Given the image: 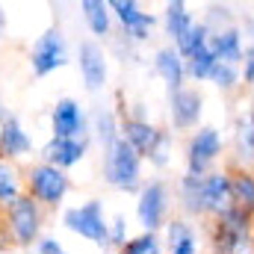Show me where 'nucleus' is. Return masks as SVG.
Returning a JSON list of instances; mask_svg holds the SVG:
<instances>
[{
	"mask_svg": "<svg viewBox=\"0 0 254 254\" xmlns=\"http://www.w3.org/2000/svg\"><path fill=\"white\" fill-rule=\"evenodd\" d=\"M178 207L184 213V219H201L204 210H201V178H192V175H181L178 178Z\"/></svg>",
	"mask_w": 254,
	"mask_h": 254,
	"instance_id": "24",
	"label": "nucleus"
},
{
	"mask_svg": "<svg viewBox=\"0 0 254 254\" xmlns=\"http://www.w3.org/2000/svg\"><path fill=\"white\" fill-rule=\"evenodd\" d=\"M51 136L54 139H89V110L77 98L63 95L51 110Z\"/></svg>",
	"mask_w": 254,
	"mask_h": 254,
	"instance_id": "11",
	"label": "nucleus"
},
{
	"mask_svg": "<svg viewBox=\"0 0 254 254\" xmlns=\"http://www.w3.org/2000/svg\"><path fill=\"white\" fill-rule=\"evenodd\" d=\"M89 139L101 148V154L122 139V119L113 107L101 104V107L89 110Z\"/></svg>",
	"mask_w": 254,
	"mask_h": 254,
	"instance_id": "17",
	"label": "nucleus"
},
{
	"mask_svg": "<svg viewBox=\"0 0 254 254\" xmlns=\"http://www.w3.org/2000/svg\"><path fill=\"white\" fill-rule=\"evenodd\" d=\"M89 148H92V139H54L51 136L39 148V163H48L54 169L68 172V169H74L86 160Z\"/></svg>",
	"mask_w": 254,
	"mask_h": 254,
	"instance_id": "14",
	"label": "nucleus"
},
{
	"mask_svg": "<svg viewBox=\"0 0 254 254\" xmlns=\"http://www.w3.org/2000/svg\"><path fill=\"white\" fill-rule=\"evenodd\" d=\"M6 116H9V107H6V104H3V98H0V122H3Z\"/></svg>",
	"mask_w": 254,
	"mask_h": 254,
	"instance_id": "38",
	"label": "nucleus"
},
{
	"mask_svg": "<svg viewBox=\"0 0 254 254\" xmlns=\"http://www.w3.org/2000/svg\"><path fill=\"white\" fill-rule=\"evenodd\" d=\"M24 190L33 201L42 207H63L68 192H71V178L63 169H54L48 163H30L24 169Z\"/></svg>",
	"mask_w": 254,
	"mask_h": 254,
	"instance_id": "6",
	"label": "nucleus"
},
{
	"mask_svg": "<svg viewBox=\"0 0 254 254\" xmlns=\"http://www.w3.org/2000/svg\"><path fill=\"white\" fill-rule=\"evenodd\" d=\"M213 254H254V216L231 207L210 225Z\"/></svg>",
	"mask_w": 254,
	"mask_h": 254,
	"instance_id": "3",
	"label": "nucleus"
},
{
	"mask_svg": "<svg viewBox=\"0 0 254 254\" xmlns=\"http://www.w3.org/2000/svg\"><path fill=\"white\" fill-rule=\"evenodd\" d=\"M210 83H213L219 92L231 95V92H237V89L243 86V74H240V68H237V65L219 63L216 68H213V74H210Z\"/></svg>",
	"mask_w": 254,
	"mask_h": 254,
	"instance_id": "31",
	"label": "nucleus"
},
{
	"mask_svg": "<svg viewBox=\"0 0 254 254\" xmlns=\"http://www.w3.org/2000/svg\"><path fill=\"white\" fill-rule=\"evenodd\" d=\"M231 201L254 216V169H231Z\"/></svg>",
	"mask_w": 254,
	"mask_h": 254,
	"instance_id": "25",
	"label": "nucleus"
},
{
	"mask_svg": "<svg viewBox=\"0 0 254 254\" xmlns=\"http://www.w3.org/2000/svg\"><path fill=\"white\" fill-rule=\"evenodd\" d=\"M216 65H219V60L210 51V45L201 48L198 54H192L187 60V80H192V83H210V74H213Z\"/></svg>",
	"mask_w": 254,
	"mask_h": 254,
	"instance_id": "27",
	"label": "nucleus"
},
{
	"mask_svg": "<svg viewBox=\"0 0 254 254\" xmlns=\"http://www.w3.org/2000/svg\"><path fill=\"white\" fill-rule=\"evenodd\" d=\"M68 63H71V51H68V39L60 27H48L30 45V71L39 80L63 71Z\"/></svg>",
	"mask_w": 254,
	"mask_h": 254,
	"instance_id": "8",
	"label": "nucleus"
},
{
	"mask_svg": "<svg viewBox=\"0 0 254 254\" xmlns=\"http://www.w3.org/2000/svg\"><path fill=\"white\" fill-rule=\"evenodd\" d=\"M163 231H166V234H163V243H166V249H169V246L181 243L184 237L195 234V225H192L190 219H184V216H175V219H169V225H166Z\"/></svg>",
	"mask_w": 254,
	"mask_h": 254,
	"instance_id": "32",
	"label": "nucleus"
},
{
	"mask_svg": "<svg viewBox=\"0 0 254 254\" xmlns=\"http://www.w3.org/2000/svg\"><path fill=\"white\" fill-rule=\"evenodd\" d=\"M207 45H210V30H207V24L198 18L190 30H187L175 45H172V48H175L184 60H190L192 54H198V51H201V48H207Z\"/></svg>",
	"mask_w": 254,
	"mask_h": 254,
	"instance_id": "26",
	"label": "nucleus"
},
{
	"mask_svg": "<svg viewBox=\"0 0 254 254\" xmlns=\"http://www.w3.org/2000/svg\"><path fill=\"white\" fill-rule=\"evenodd\" d=\"M80 18L86 24V30L92 33L95 42H110L113 39V30H116V21H113V12H110V3L107 0H80Z\"/></svg>",
	"mask_w": 254,
	"mask_h": 254,
	"instance_id": "18",
	"label": "nucleus"
},
{
	"mask_svg": "<svg viewBox=\"0 0 254 254\" xmlns=\"http://www.w3.org/2000/svg\"><path fill=\"white\" fill-rule=\"evenodd\" d=\"M198 18L190 12V6L184 3V0H169L166 6H163V18H160V27H163V33H166V39H169V45H175L187 30H190L192 24H195Z\"/></svg>",
	"mask_w": 254,
	"mask_h": 254,
	"instance_id": "22",
	"label": "nucleus"
},
{
	"mask_svg": "<svg viewBox=\"0 0 254 254\" xmlns=\"http://www.w3.org/2000/svg\"><path fill=\"white\" fill-rule=\"evenodd\" d=\"M172 154H175V133L160 127L157 142H154V148L148 151L145 163H151L154 169H169V166H172Z\"/></svg>",
	"mask_w": 254,
	"mask_h": 254,
	"instance_id": "29",
	"label": "nucleus"
},
{
	"mask_svg": "<svg viewBox=\"0 0 254 254\" xmlns=\"http://www.w3.org/2000/svg\"><path fill=\"white\" fill-rule=\"evenodd\" d=\"M60 222L68 234L98 246L101 252H110V219H107V207L101 198H89V201L63 207Z\"/></svg>",
	"mask_w": 254,
	"mask_h": 254,
	"instance_id": "2",
	"label": "nucleus"
},
{
	"mask_svg": "<svg viewBox=\"0 0 254 254\" xmlns=\"http://www.w3.org/2000/svg\"><path fill=\"white\" fill-rule=\"evenodd\" d=\"M201 21L207 24L210 33H219L225 27H234L237 24V15H234V6H228V3H210L207 12L201 15Z\"/></svg>",
	"mask_w": 254,
	"mask_h": 254,
	"instance_id": "30",
	"label": "nucleus"
},
{
	"mask_svg": "<svg viewBox=\"0 0 254 254\" xmlns=\"http://www.w3.org/2000/svg\"><path fill=\"white\" fill-rule=\"evenodd\" d=\"M172 213V190L163 178H151L136 192V225L145 234H160L169 225Z\"/></svg>",
	"mask_w": 254,
	"mask_h": 254,
	"instance_id": "7",
	"label": "nucleus"
},
{
	"mask_svg": "<svg viewBox=\"0 0 254 254\" xmlns=\"http://www.w3.org/2000/svg\"><path fill=\"white\" fill-rule=\"evenodd\" d=\"M252 95H254V83H252Z\"/></svg>",
	"mask_w": 254,
	"mask_h": 254,
	"instance_id": "39",
	"label": "nucleus"
},
{
	"mask_svg": "<svg viewBox=\"0 0 254 254\" xmlns=\"http://www.w3.org/2000/svg\"><path fill=\"white\" fill-rule=\"evenodd\" d=\"M240 74H243V83L252 89V83H254V48H246V57H243V65H240Z\"/></svg>",
	"mask_w": 254,
	"mask_h": 254,
	"instance_id": "36",
	"label": "nucleus"
},
{
	"mask_svg": "<svg viewBox=\"0 0 254 254\" xmlns=\"http://www.w3.org/2000/svg\"><path fill=\"white\" fill-rule=\"evenodd\" d=\"M3 33H6V9L0 6V39H3Z\"/></svg>",
	"mask_w": 254,
	"mask_h": 254,
	"instance_id": "37",
	"label": "nucleus"
},
{
	"mask_svg": "<svg viewBox=\"0 0 254 254\" xmlns=\"http://www.w3.org/2000/svg\"><path fill=\"white\" fill-rule=\"evenodd\" d=\"M204 116V95L192 86H184L169 95V125L172 133H192L201 127Z\"/></svg>",
	"mask_w": 254,
	"mask_h": 254,
	"instance_id": "12",
	"label": "nucleus"
},
{
	"mask_svg": "<svg viewBox=\"0 0 254 254\" xmlns=\"http://www.w3.org/2000/svg\"><path fill=\"white\" fill-rule=\"evenodd\" d=\"M77 68H80V80H83V89L98 95L107 89L110 83V54L104 51L101 42L95 39H83L77 45Z\"/></svg>",
	"mask_w": 254,
	"mask_h": 254,
	"instance_id": "10",
	"label": "nucleus"
},
{
	"mask_svg": "<svg viewBox=\"0 0 254 254\" xmlns=\"http://www.w3.org/2000/svg\"><path fill=\"white\" fill-rule=\"evenodd\" d=\"M234 169H254V107H246L234 125Z\"/></svg>",
	"mask_w": 254,
	"mask_h": 254,
	"instance_id": "19",
	"label": "nucleus"
},
{
	"mask_svg": "<svg viewBox=\"0 0 254 254\" xmlns=\"http://www.w3.org/2000/svg\"><path fill=\"white\" fill-rule=\"evenodd\" d=\"M36 145H33V136L27 133L24 122L9 113L3 122H0V160H9V163H21L27 157H33Z\"/></svg>",
	"mask_w": 254,
	"mask_h": 254,
	"instance_id": "15",
	"label": "nucleus"
},
{
	"mask_svg": "<svg viewBox=\"0 0 254 254\" xmlns=\"http://www.w3.org/2000/svg\"><path fill=\"white\" fill-rule=\"evenodd\" d=\"M130 240V231H127V216H113L110 219V252H119Z\"/></svg>",
	"mask_w": 254,
	"mask_h": 254,
	"instance_id": "33",
	"label": "nucleus"
},
{
	"mask_svg": "<svg viewBox=\"0 0 254 254\" xmlns=\"http://www.w3.org/2000/svg\"><path fill=\"white\" fill-rule=\"evenodd\" d=\"M0 254H3V249H0Z\"/></svg>",
	"mask_w": 254,
	"mask_h": 254,
	"instance_id": "40",
	"label": "nucleus"
},
{
	"mask_svg": "<svg viewBox=\"0 0 254 254\" xmlns=\"http://www.w3.org/2000/svg\"><path fill=\"white\" fill-rule=\"evenodd\" d=\"M27 254H71V252L65 249L54 234H45V237H42V240H39V243H36Z\"/></svg>",
	"mask_w": 254,
	"mask_h": 254,
	"instance_id": "34",
	"label": "nucleus"
},
{
	"mask_svg": "<svg viewBox=\"0 0 254 254\" xmlns=\"http://www.w3.org/2000/svg\"><path fill=\"white\" fill-rule=\"evenodd\" d=\"M142 166L145 160L127 145L125 139H119L113 148H107L101 154V169H104V184L116 192H127L136 195L142 190Z\"/></svg>",
	"mask_w": 254,
	"mask_h": 254,
	"instance_id": "4",
	"label": "nucleus"
},
{
	"mask_svg": "<svg viewBox=\"0 0 254 254\" xmlns=\"http://www.w3.org/2000/svg\"><path fill=\"white\" fill-rule=\"evenodd\" d=\"M201 252V243H198V231L190 234V237H184L181 243H175V246H169L166 254H198Z\"/></svg>",
	"mask_w": 254,
	"mask_h": 254,
	"instance_id": "35",
	"label": "nucleus"
},
{
	"mask_svg": "<svg viewBox=\"0 0 254 254\" xmlns=\"http://www.w3.org/2000/svg\"><path fill=\"white\" fill-rule=\"evenodd\" d=\"M231 207V169H213L201 178V210L207 219H219Z\"/></svg>",
	"mask_w": 254,
	"mask_h": 254,
	"instance_id": "13",
	"label": "nucleus"
},
{
	"mask_svg": "<svg viewBox=\"0 0 254 254\" xmlns=\"http://www.w3.org/2000/svg\"><path fill=\"white\" fill-rule=\"evenodd\" d=\"M3 234L15 249L30 252L45 237V207L24 192L15 204L3 210Z\"/></svg>",
	"mask_w": 254,
	"mask_h": 254,
	"instance_id": "1",
	"label": "nucleus"
},
{
	"mask_svg": "<svg viewBox=\"0 0 254 254\" xmlns=\"http://www.w3.org/2000/svg\"><path fill=\"white\" fill-rule=\"evenodd\" d=\"M210 51L216 54V60L225 65H243L246 57V45H243V33H240V24L234 27H225L219 33H210Z\"/></svg>",
	"mask_w": 254,
	"mask_h": 254,
	"instance_id": "20",
	"label": "nucleus"
},
{
	"mask_svg": "<svg viewBox=\"0 0 254 254\" xmlns=\"http://www.w3.org/2000/svg\"><path fill=\"white\" fill-rule=\"evenodd\" d=\"M24 172L18 163L0 160V210H6L9 204H15L24 195Z\"/></svg>",
	"mask_w": 254,
	"mask_h": 254,
	"instance_id": "23",
	"label": "nucleus"
},
{
	"mask_svg": "<svg viewBox=\"0 0 254 254\" xmlns=\"http://www.w3.org/2000/svg\"><path fill=\"white\" fill-rule=\"evenodd\" d=\"M151 71L163 80V86L169 89V95L187 86V60L172 45H160L151 54Z\"/></svg>",
	"mask_w": 254,
	"mask_h": 254,
	"instance_id": "16",
	"label": "nucleus"
},
{
	"mask_svg": "<svg viewBox=\"0 0 254 254\" xmlns=\"http://www.w3.org/2000/svg\"><path fill=\"white\" fill-rule=\"evenodd\" d=\"M110 12L122 30V39H127L130 45H148L154 39V30L160 27V18L145 12L133 0H110Z\"/></svg>",
	"mask_w": 254,
	"mask_h": 254,
	"instance_id": "9",
	"label": "nucleus"
},
{
	"mask_svg": "<svg viewBox=\"0 0 254 254\" xmlns=\"http://www.w3.org/2000/svg\"><path fill=\"white\" fill-rule=\"evenodd\" d=\"M116 254H166V243H163L160 234H145V231H139V234H133Z\"/></svg>",
	"mask_w": 254,
	"mask_h": 254,
	"instance_id": "28",
	"label": "nucleus"
},
{
	"mask_svg": "<svg viewBox=\"0 0 254 254\" xmlns=\"http://www.w3.org/2000/svg\"><path fill=\"white\" fill-rule=\"evenodd\" d=\"M228 142H225V133L213 125H201L198 130H192L187 136V145H184V172L192 178H204L216 169V163L222 160Z\"/></svg>",
	"mask_w": 254,
	"mask_h": 254,
	"instance_id": "5",
	"label": "nucleus"
},
{
	"mask_svg": "<svg viewBox=\"0 0 254 254\" xmlns=\"http://www.w3.org/2000/svg\"><path fill=\"white\" fill-rule=\"evenodd\" d=\"M157 133H160V127L151 125L148 119H122V139H125L127 145L145 160L148 157V151L154 148V142H157Z\"/></svg>",
	"mask_w": 254,
	"mask_h": 254,
	"instance_id": "21",
	"label": "nucleus"
}]
</instances>
